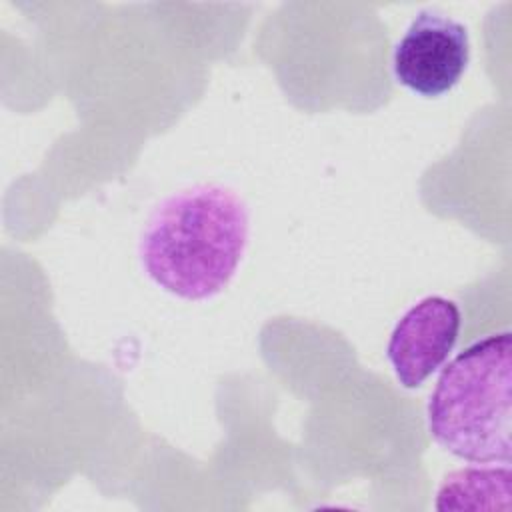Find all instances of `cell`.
<instances>
[{"label": "cell", "mask_w": 512, "mask_h": 512, "mask_svg": "<svg viewBox=\"0 0 512 512\" xmlns=\"http://www.w3.org/2000/svg\"><path fill=\"white\" fill-rule=\"evenodd\" d=\"M510 468L482 466L462 468L444 476L438 494V510H510Z\"/></svg>", "instance_id": "5"}, {"label": "cell", "mask_w": 512, "mask_h": 512, "mask_svg": "<svg viewBox=\"0 0 512 512\" xmlns=\"http://www.w3.org/2000/svg\"><path fill=\"white\" fill-rule=\"evenodd\" d=\"M250 236L246 202L228 186L198 184L164 198L142 230L146 276L184 300H206L232 280Z\"/></svg>", "instance_id": "1"}, {"label": "cell", "mask_w": 512, "mask_h": 512, "mask_svg": "<svg viewBox=\"0 0 512 512\" xmlns=\"http://www.w3.org/2000/svg\"><path fill=\"white\" fill-rule=\"evenodd\" d=\"M460 332V310L454 300L426 296L394 326L386 356L404 388H418L452 352Z\"/></svg>", "instance_id": "4"}, {"label": "cell", "mask_w": 512, "mask_h": 512, "mask_svg": "<svg viewBox=\"0 0 512 512\" xmlns=\"http://www.w3.org/2000/svg\"><path fill=\"white\" fill-rule=\"evenodd\" d=\"M470 58L468 30L440 10L426 8L406 28L394 48L396 80L408 90L436 98L452 90Z\"/></svg>", "instance_id": "3"}, {"label": "cell", "mask_w": 512, "mask_h": 512, "mask_svg": "<svg viewBox=\"0 0 512 512\" xmlns=\"http://www.w3.org/2000/svg\"><path fill=\"white\" fill-rule=\"evenodd\" d=\"M512 336L490 334L454 356L438 376L426 416L446 452L474 464H510Z\"/></svg>", "instance_id": "2"}]
</instances>
